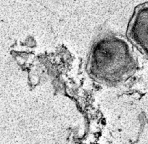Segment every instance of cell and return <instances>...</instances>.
<instances>
[{"instance_id":"6da1fadb","label":"cell","mask_w":148,"mask_h":144,"mask_svg":"<svg viewBox=\"0 0 148 144\" xmlns=\"http://www.w3.org/2000/svg\"><path fill=\"white\" fill-rule=\"evenodd\" d=\"M90 62L110 83H119L131 75L136 63L127 42L114 35H106L94 44Z\"/></svg>"},{"instance_id":"7a4b0ae2","label":"cell","mask_w":148,"mask_h":144,"mask_svg":"<svg viewBox=\"0 0 148 144\" xmlns=\"http://www.w3.org/2000/svg\"><path fill=\"white\" fill-rule=\"evenodd\" d=\"M127 36L140 51L148 56V2L135 8L129 22Z\"/></svg>"}]
</instances>
